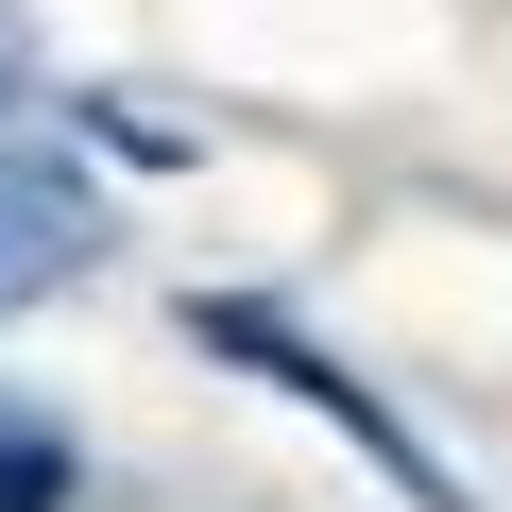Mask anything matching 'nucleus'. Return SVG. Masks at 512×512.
I'll use <instances>...</instances> for the list:
<instances>
[{"instance_id":"1","label":"nucleus","mask_w":512,"mask_h":512,"mask_svg":"<svg viewBox=\"0 0 512 512\" xmlns=\"http://www.w3.org/2000/svg\"><path fill=\"white\" fill-rule=\"evenodd\" d=\"M188 342H205V359H256L291 410H325V427H342V444H359V461H376L410 512H478V495H461V478H444V461H427V444H410V427H393V410H376V393H359V376H342L308 325H274V308H188Z\"/></svg>"},{"instance_id":"2","label":"nucleus","mask_w":512,"mask_h":512,"mask_svg":"<svg viewBox=\"0 0 512 512\" xmlns=\"http://www.w3.org/2000/svg\"><path fill=\"white\" fill-rule=\"evenodd\" d=\"M86 256H103V205H86L52 103H18V120H0V325H18L35 291H69Z\"/></svg>"},{"instance_id":"3","label":"nucleus","mask_w":512,"mask_h":512,"mask_svg":"<svg viewBox=\"0 0 512 512\" xmlns=\"http://www.w3.org/2000/svg\"><path fill=\"white\" fill-rule=\"evenodd\" d=\"M69 495H86V444H69L52 410L0 393V512H69Z\"/></svg>"},{"instance_id":"4","label":"nucleus","mask_w":512,"mask_h":512,"mask_svg":"<svg viewBox=\"0 0 512 512\" xmlns=\"http://www.w3.org/2000/svg\"><path fill=\"white\" fill-rule=\"evenodd\" d=\"M35 103V35H18V0H0V120Z\"/></svg>"}]
</instances>
